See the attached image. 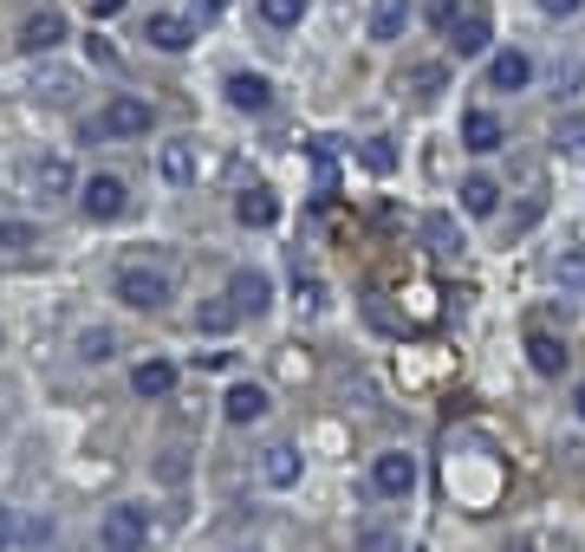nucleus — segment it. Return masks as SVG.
Segmentation results:
<instances>
[{
	"mask_svg": "<svg viewBox=\"0 0 585 552\" xmlns=\"http://www.w3.org/2000/svg\"><path fill=\"white\" fill-rule=\"evenodd\" d=\"M156 130V104L137 91H111L91 117H85V143H143Z\"/></svg>",
	"mask_w": 585,
	"mask_h": 552,
	"instance_id": "nucleus-1",
	"label": "nucleus"
},
{
	"mask_svg": "<svg viewBox=\"0 0 585 552\" xmlns=\"http://www.w3.org/2000/svg\"><path fill=\"white\" fill-rule=\"evenodd\" d=\"M111 293L130 306V312H163L169 299H176V280L156 267V260H130V267H117V280H111Z\"/></svg>",
	"mask_w": 585,
	"mask_h": 552,
	"instance_id": "nucleus-2",
	"label": "nucleus"
},
{
	"mask_svg": "<svg viewBox=\"0 0 585 552\" xmlns=\"http://www.w3.org/2000/svg\"><path fill=\"white\" fill-rule=\"evenodd\" d=\"M78 215H85V221H124V215H130V182L111 176V169L85 176V182H78Z\"/></svg>",
	"mask_w": 585,
	"mask_h": 552,
	"instance_id": "nucleus-3",
	"label": "nucleus"
},
{
	"mask_svg": "<svg viewBox=\"0 0 585 552\" xmlns=\"http://www.w3.org/2000/svg\"><path fill=\"white\" fill-rule=\"evenodd\" d=\"M98 540H104V552H143L150 547V514L137 501H117V508H104Z\"/></svg>",
	"mask_w": 585,
	"mask_h": 552,
	"instance_id": "nucleus-4",
	"label": "nucleus"
},
{
	"mask_svg": "<svg viewBox=\"0 0 585 552\" xmlns=\"http://www.w3.org/2000/svg\"><path fill=\"white\" fill-rule=\"evenodd\" d=\"M221 98H228V111H241V117H267V111H274V78L234 65V72L221 78Z\"/></svg>",
	"mask_w": 585,
	"mask_h": 552,
	"instance_id": "nucleus-5",
	"label": "nucleus"
},
{
	"mask_svg": "<svg viewBox=\"0 0 585 552\" xmlns=\"http://www.w3.org/2000/svg\"><path fill=\"white\" fill-rule=\"evenodd\" d=\"M65 33H72V26H65V13H59V7H33V13L20 20V39H13V46H20L26 59H46V52H59V46H65Z\"/></svg>",
	"mask_w": 585,
	"mask_h": 552,
	"instance_id": "nucleus-6",
	"label": "nucleus"
},
{
	"mask_svg": "<svg viewBox=\"0 0 585 552\" xmlns=\"http://www.w3.org/2000/svg\"><path fill=\"white\" fill-rule=\"evenodd\" d=\"M371 488H378L384 501H410V495H417V455L384 449V455L371 462Z\"/></svg>",
	"mask_w": 585,
	"mask_h": 552,
	"instance_id": "nucleus-7",
	"label": "nucleus"
},
{
	"mask_svg": "<svg viewBox=\"0 0 585 552\" xmlns=\"http://www.w3.org/2000/svg\"><path fill=\"white\" fill-rule=\"evenodd\" d=\"M488 39H495L488 7H456V20H449V46H456V59H482Z\"/></svg>",
	"mask_w": 585,
	"mask_h": 552,
	"instance_id": "nucleus-8",
	"label": "nucleus"
},
{
	"mask_svg": "<svg viewBox=\"0 0 585 552\" xmlns=\"http://www.w3.org/2000/svg\"><path fill=\"white\" fill-rule=\"evenodd\" d=\"M195 33L202 26L189 13H143V46H156V52H189Z\"/></svg>",
	"mask_w": 585,
	"mask_h": 552,
	"instance_id": "nucleus-9",
	"label": "nucleus"
},
{
	"mask_svg": "<svg viewBox=\"0 0 585 552\" xmlns=\"http://www.w3.org/2000/svg\"><path fill=\"white\" fill-rule=\"evenodd\" d=\"M156 176H163L169 189H189V182L202 176V156H195V143H189V137H169V143L156 150Z\"/></svg>",
	"mask_w": 585,
	"mask_h": 552,
	"instance_id": "nucleus-10",
	"label": "nucleus"
},
{
	"mask_svg": "<svg viewBox=\"0 0 585 552\" xmlns=\"http://www.w3.org/2000/svg\"><path fill=\"white\" fill-rule=\"evenodd\" d=\"M228 299H234V312H241V319H254V312H267V306H274V280H267L260 267H241V273L228 280Z\"/></svg>",
	"mask_w": 585,
	"mask_h": 552,
	"instance_id": "nucleus-11",
	"label": "nucleus"
},
{
	"mask_svg": "<svg viewBox=\"0 0 585 552\" xmlns=\"http://www.w3.org/2000/svg\"><path fill=\"white\" fill-rule=\"evenodd\" d=\"M527 85H534V59L521 46H508V52L488 59V91H527Z\"/></svg>",
	"mask_w": 585,
	"mask_h": 552,
	"instance_id": "nucleus-12",
	"label": "nucleus"
},
{
	"mask_svg": "<svg viewBox=\"0 0 585 552\" xmlns=\"http://www.w3.org/2000/svg\"><path fill=\"white\" fill-rule=\"evenodd\" d=\"M501 143H508V124H501L495 111H482V104H475V111L462 117V150H475V156H495Z\"/></svg>",
	"mask_w": 585,
	"mask_h": 552,
	"instance_id": "nucleus-13",
	"label": "nucleus"
},
{
	"mask_svg": "<svg viewBox=\"0 0 585 552\" xmlns=\"http://www.w3.org/2000/svg\"><path fill=\"white\" fill-rule=\"evenodd\" d=\"M267 403H274V397H267L260 384H228V397H221V416H228L234 429H247V423H260V416H267Z\"/></svg>",
	"mask_w": 585,
	"mask_h": 552,
	"instance_id": "nucleus-14",
	"label": "nucleus"
},
{
	"mask_svg": "<svg viewBox=\"0 0 585 552\" xmlns=\"http://www.w3.org/2000/svg\"><path fill=\"white\" fill-rule=\"evenodd\" d=\"M300 475H306V462H300V449H293V442L260 449V482H267V488H300Z\"/></svg>",
	"mask_w": 585,
	"mask_h": 552,
	"instance_id": "nucleus-15",
	"label": "nucleus"
},
{
	"mask_svg": "<svg viewBox=\"0 0 585 552\" xmlns=\"http://www.w3.org/2000/svg\"><path fill=\"white\" fill-rule=\"evenodd\" d=\"M130 390H137L143 403H163V397L176 390V364H169V358H143V364L130 371Z\"/></svg>",
	"mask_w": 585,
	"mask_h": 552,
	"instance_id": "nucleus-16",
	"label": "nucleus"
},
{
	"mask_svg": "<svg viewBox=\"0 0 585 552\" xmlns=\"http://www.w3.org/2000/svg\"><path fill=\"white\" fill-rule=\"evenodd\" d=\"M410 20H417V0H378V7H371V39L391 46V39L410 33Z\"/></svg>",
	"mask_w": 585,
	"mask_h": 552,
	"instance_id": "nucleus-17",
	"label": "nucleus"
},
{
	"mask_svg": "<svg viewBox=\"0 0 585 552\" xmlns=\"http://www.w3.org/2000/svg\"><path fill=\"white\" fill-rule=\"evenodd\" d=\"M234 221H241V228H274V221H280V195H274V189H241Z\"/></svg>",
	"mask_w": 585,
	"mask_h": 552,
	"instance_id": "nucleus-18",
	"label": "nucleus"
},
{
	"mask_svg": "<svg viewBox=\"0 0 585 552\" xmlns=\"http://www.w3.org/2000/svg\"><path fill=\"white\" fill-rule=\"evenodd\" d=\"M33 189H39V195H78V176H72L65 156H39V163H33Z\"/></svg>",
	"mask_w": 585,
	"mask_h": 552,
	"instance_id": "nucleus-19",
	"label": "nucleus"
},
{
	"mask_svg": "<svg viewBox=\"0 0 585 552\" xmlns=\"http://www.w3.org/2000/svg\"><path fill=\"white\" fill-rule=\"evenodd\" d=\"M456 195H462V215H475V221H488V215L501 208V182H495V176H469Z\"/></svg>",
	"mask_w": 585,
	"mask_h": 552,
	"instance_id": "nucleus-20",
	"label": "nucleus"
},
{
	"mask_svg": "<svg viewBox=\"0 0 585 552\" xmlns=\"http://www.w3.org/2000/svg\"><path fill=\"white\" fill-rule=\"evenodd\" d=\"M527 364H534L541 377H560V371H567V345H560L554 332H527Z\"/></svg>",
	"mask_w": 585,
	"mask_h": 552,
	"instance_id": "nucleus-21",
	"label": "nucleus"
},
{
	"mask_svg": "<svg viewBox=\"0 0 585 552\" xmlns=\"http://www.w3.org/2000/svg\"><path fill=\"white\" fill-rule=\"evenodd\" d=\"M306 7H313V0H254L260 26H274V33H293V26L306 20Z\"/></svg>",
	"mask_w": 585,
	"mask_h": 552,
	"instance_id": "nucleus-22",
	"label": "nucleus"
},
{
	"mask_svg": "<svg viewBox=\"0 0 585 552\" xmlns=\"http://www.w3.org/2000/svg\"><path fill=\"white\" fill-rule=\"evenodd\" d=\"M410 91H417V98H436V91H449V65H443V59L417 65V72H410Z\"/></svg>",
	"mask_w": 585,
	"mask_h": 552,
	"instance_id": "nucleus-23",
	"label": "nucleus"
},
{
	"mask_svg": "<svg viewBox=\"0 0 585 552\" xmlns=\"http://www.w3.org/2000/svg\"><path fill=\"white\" fill-rule=\"evenodd\" d=\"M111 351H117V338H111L104 325H85V332H78V358H85V364H104Z\"/></svg>",
	"mask_w": 585,
	"mask_h": 552,
	"instance_id": "nucleus-24",
	"label": "nucleus"
},
{
	"mask_svg": "<svg viewBox=\"0 0 585 552\" xmlns=\"http://www.w3.org/2000/svg\"><path fill=\"white\" fill-rule=\"evenodd\" d=\"M0 247L7 254H26V247H39V228L33 221H0Z\"/></svg>",
	"mask_w": 585,
	"mask_h": 552,
	"instance_id": "nucleus-25",
	"label": "nucleus"
},
{
	"mask_svg": "<svg viewBox=\"0 0 585 552\" xmlns=\"http://www.w3.org/2000/svg\"><path fill=\"white\" fill-rule=\"evenodd\" d=\"M234 319H241V312H234V299H215V306H202V312H195V325H202V332H228Z\"/></svg>",
	"mask_w": 585,
	"mask_h": 552,
	"instance_id": "nucleus-26",
	"label": "nucleus"
},
{
	"mask_svg": "<svg viewBox=\"0 0 585 552\" xmlns=\"http://www.w3.org/2000/svg\"><path fill=\"white\" fill-rule=\"evenodd\" d=\"M423 234H430L436 247H462V228H456L449 215H430V221H423Z\"/></svg>",
	"mask_w": 585,
	"mask_h": 552,
	"instance_id": "nucleus-27",
	"label": "nucleus"
},
{
	"mask_svg": "<svg viewBox=\"0 0 585 552\" xmlns=\"http://www.w3.org/2000/svg\"><path fill=\"white\" fill-rule=\"evenodd\" d=\"M358 552H397V534L391 527H358Z\"/></svg>",
	"mask_w": 585,
	"mask_h": 552,
	"instance_id": "nucleus-28",
	"label": "nucleus"
},
{
	"mask_svg": "<svg viewBox=\"0 0 585 552\" xmlns=\"http://www.w3.org/2000/svg\"><path fill=\"white\" fill-rule=\"evenodd\" d=\"M560 150H585V117H560Z\"/></svg>",
	"mask_w": 585,
	"mask_h": 552,
	"instance_id": "nucleus-29",
	"label": "nucleus"
},
{
	"mask_svg": "<svg viewBox=\"0 0 585 552\" xmlns=\"http://www.w3.org/2000/svg\"><path fill=\"white\" fill-rule=\"evenodd\" d=\"M365 163H371V169H378V176H384V169H391V163H397V156H391V143H384V137H371V143H365Z\"/></svg>",
	"mask_w": 585,
	"mask_h": 552,
	"instance_id": "nucleus-30",
	"label": "nucleus"
},
{
	"mask_svg": "<svg viewBox=\"0 0 585 552\" xmlns=\"http://www.w3.org/2000/svg\"><path fill=\"white\" fill-rule=\"evenodd\" d=\"M560 280H567V286H585V254H560Z\"/></svg>",
	"mask_w": 585,
	"mask_h": 552,
	"instance_id": "nucleus-31",
	"label": "nucleus"
},
{
	"mask_svg": "<svg viewBox=\"0 0 585 552\" xmlns=\"http://www.w3.org/2000/svg\"><path fill=\"white\" fill-rule=\"evenodd\" d=\"M189 20H195V26H215V20H221V0H189Z\"/></svg>",
	"mask_w": 585,
	"mask_h": 552,
	"instance_id": "nucleus-32",
	"label": "nucleus"
},
{
	"mask_svg": "<svg viewBox=\"0 0 585 552\" xmlns=\"http://www.w3.org/2000/svg\"><path fill=\"white\" fill-rule=\"evenodd\" d=\"M534 7H541L547 20H573V13H580L585 0H534Z\"/></svg>",
	"mask_w": 585,
	"mask_h": 552,
	"instance_id": "nucleus-33",
	"label": "nucleus"
},
{
	"mask_svg": "<svg viewBox=\"0 0 585 552\" xmlns=\"http://www.w3.org/2000/svg\"><path fill=\"white\" fill-rule=\"evenodd\" d=\"M13 540H20V514H13V508H0V552L13 547Z\"/></svg>",
	"mask_w": 585,
	"mask_h": 552,
	"instance_id": "nucleus-34",
	"label": "nucleus"
},
{
	"mask_svg": "<svg viewBox=\"0 0 585 552\" xmlns=\"http://www.w3.org/2000/svg\"><path fill=\"white\" fill-rule=\"evenodd\" d=\"M124 13V0H91V20H117Z\"/></svg>",
	"mask_w": 585,
	"mask_h": 552,
	"instance_id": "nucleus-35",
	"label": "nucleus"
},
{
	"mask_svg": "<svg viewBox=\"0 0 585 552\" xmlns=\"http://www.w3.org/2000/svg\"><path fill=\"white\" fill-rule=\"evenodd\" d=\"M573 410H580V423H585V384H580V390H573Z\"/></svg>",
	"mask_w": 585,
	"mask_h": 552,
	"instance_id": "nucleus-36",
	"label": "nucleus"
},
{
	"mask_svg": "<svg viewBox=\"0 0 585 552\" xmlns=\"http://www.w3.org/2000/svg\"><path fill=\"white\" fill-rule=\"evenodd\" d=\"M0 345H7V332H0Z\"/></svg>",
	"mask_w": 585,
	"mask_h": 552,
	"instance_id": "nucleus-37",
	"label": "nucleus"
}]
</instances>
